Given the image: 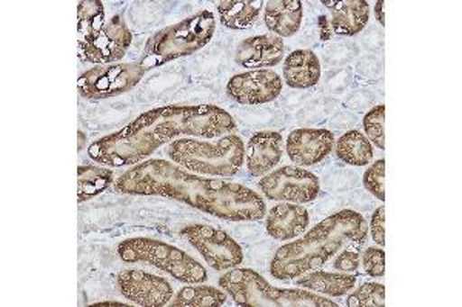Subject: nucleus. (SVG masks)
Segmentation results:
<instances>
[{"label": "nucleus", "instance_id": "19", "mask_svg": "<svg viewBox=\"0 0 462 307\" xmlns=\"http://www.w3.org/2000/svg\"><path fill=\"white\" fill-rule=\"evenodd\" d=\"M304 17L300 0H270L265 4V25L276 36L290 37L298 32Z\"/></svg>", "mask_w": 462, "mask_h": 307}, {"label": "nucleus", "instance_id": "24", "mask_svg": "<svg viewBox=\"0 0 462 307\" xmlns=\"http://www.w3.org/2000/svg\"><path fill=\"white\" fill-rule=\"evenodd\" d=\"M337 156L350 167H367L374 158V146L363 132L348 131L337 141Z\"/></svg>", "mask_w": 462, "mask_h": 307}, {"label": "nucleus", "instance_id": "15", "mask_svg": "<svg viewBox=\"0 0 462 307\" xmlns=\"http://www.w3.org/2000/svg\"><path fill=\"white\" fill-rule=\"evenodd\" d=\"M284 42L278 36L250 37L236 50V62L244 68L265 69L276 67L284 59Z\"/></svg>", "mask_w": 462, "mask_h": 307}, {"label": "nucleus", "instance_id": "20", "mask_svg": "<svg viewBox=\"0 0 462 307\" xmlns=\"http://www.w3.org/2000/svg\"><path fill=\"white\" fill-rule=\"evenodd\" d=\"M319 59L310 50H298L285 59L284 80L290 88H311L319 82Z\"/></svg>", "mask_w": 462, "mask_h": 307}, {"label": "nucleus", "instance_id": "22", "mask_svg": "<svg viewBox=\"0 0 462 307\" xmlns=\"http://www.w3.org/2000/svg\"><path fill=\"white\" fill-rule=\"evenodd\" d=\"M217 13L221 17L222 25L241 32L252 26L258 19L259 13L263 10V2L261 0H226L217 4Z\"/></svg>", "mask_w": 462, "mask_h": 307}, {"label": "nucleus", "instance_id": "34", "mask_svg": "<svg viewBox=\"0 0 462 307\" xmlns=\"http://www.w3.org/2000/svg\"><path fill=\"white\" fill-rule=\"evenodd\" d=\"M96 306H126V304L119 302H96Z\"/></svg>", "mask_w": 462, "mask_h": 307}, {"label": "nucleus", "instance_id": "31", "mask_svg": "<svg viewBox=\"0 0 462 307\" xmlns=\"http://www.w3.org/2000/svg\"><path fill=\"white\" fill-rule=\"evenodd\" d=\"M370 230H372L374 243H378L381 248L385 246V208L383 206L376 209L374 215H372Z\"/></svg>", "mask_w": 462, "mask_h": 307}, {"label": "nucleus", "instance_id": "21", "mask_svg": "<svg viewBox=\"0 0 462 307\" xmlns=\"http://www.w3.org/2000/svg\"><path fill=\"white\" fill-rule=\"evenodd\" d=\"M296 284L309 291L330 295V297H342L356 286V276L346 274H333L326 271L307 272L304 275L294 278Z\"/></svg>", "mask_w": 462, "mask_h": 307}, {"label": "nucleus", "instance_id": "6", "mask_svg": "<svg viewBox=\"0 0 462 307\" xmlns=\"http://www.w3.org/2000/svg\"><path fill=\"white\" fill-rule=\"evenodd\" d=\"M215 30V14L211 11H200L195 16L156 32L148 41L139 65L150 71L176 59L191 56L210 42Z\"/></svg>", "mask_w": 462, "mask_h": 307}, {"label": "nucleus", "instance_id": "28", "mask_svg": "<svg viewBox=\"0 0 462 307\" xmlns=\"http://www.w3.org/2000/svg\"><path fill=\"white\" fill-rule=\"evenodd\" d=\"M363 125L370 143L379 149H385V106L378 104L374 110L368 111Z\"/></svg>", "mask_w": 462, "mask_h": 307}, {"label": "nucleus", "instance_id": "29", "mask_svg": "<svg viewBox=\"0 0 462 307\" xmlns=\"http://www.w3.org/2000/svg\"><path fill=\"white\" fill-rule=\"evenodd\" d=\"M364 186L381 202L385 200V160L381 158L364 174Z\"/></svg>", "mask_w": 462, "mask_h": 307}, {"label": "nucleus", "instance_id": "8", "mask_svg": "<svg viewBox=\"0 0 462 307\" xmlns=\"http://www.w3.org/2000/svg\"><path fill=\"white\" fill-rule=\"evenodd\" d=\"M145 73L147 71L139 63L96 65L95 68L80 74L78 89L85 99H108L132 91Z\"/></svg>", "mask_w": 462, "mask_h": 307}, {"label": "nucleus", "instance_id": "32", "mask_svg": "<svg viewBox=\"0 0 462 307\" xmlns=\"http://www.w3.org/2000/svg\"><path fill=\"white\" fill-rule=\"evenodd\" d=\"M335 269L339 272H356L359 267V250L346 249L335 261Z\"/></svg>", "mask_w": 462, "mask_h": 307}, {"label": "nucleus", "instance_id": "7", "mask_svg": "<svg viewBox=\"0 0 462 307\" xmlns=\"http://www.w3.org/2000/svg\"><path fill=\"white\" fill-rule=\"evenodd\" d=\"M117 254L125 263H145L152 267H158L170 276H173L174 280L187 284H200L208 278V274L199 261L195 260L184 250L163 243L161 239L143 237L124 239L121 245L117 246Z\"/></svg>", "mask_w": 462, "mask_h": 307}, {"label": "nucleus", "instance_id": "10", "mask_svg": "<svg viewBox=\"0 0 462 307\" xmlns=\"http://www.w3.org/2000/svg\"><path fill=\"white\" fill-rule=\"evenodd\" d=\"M259 189L268 200L282 203H310L320 191L319 178L302 167H282L259 182Z\"/></svg>", "mask_w": 462, "mask_h": 307}, {"label": "nucleus", "instance_id": "23", "mask_svg": "<svg viewBox=\"0 0 462 307\" xmlns=\"http://www.w3.org/2000/svg\"><path fill=\"white\" fill-rule=\"evenodd\" d=\"M79 26H78V47L79 51L99 36L106 25V8L99 0L79 2Z\"/></svg>", "mask_w": 462, "mask_h": 307}, {"label": "nucleus", "instance_id": "14", "mask_svg": "<svg viewBox=\"0 0 462 307\" xmlns=\"http://www.w3.org/2000/svg\"><path fill=\"white\" fill-rule=\"evenodd\" d=\"M335 145V136L328 130L300 128L294 130L287 139V154L298 167H313L322 162Z\"/></svg>", "mask_w": 462, "mask_h": 307}, {"label": "nucleus", "instance_id": "18", "mask_svg": "<svg viewBox=\"0 0 462 307\" xmlns=\"http://www.w3.org/2000/svg\"><path fill=\"white\" fill-rule=\"evenodd\" d=\"M331 13V28L339 36H355L363 32L370 17V6L364 0H324Z\"/></svg>", "mask_w": 462, "mask_h": 307}, {"label": "nucleus", "instance_id": "17", "mask_svg": "<svg viewBox=\"0 0 462 307\" xmlns=\"http://www.w3.org/2000/svg\"><path fill=\"white\" fill-rule=\"evenodd\" d=\"M310 224L309 211L294 203L276 204L270 209L265 221L267 234L274 239H293L304 234Z\"/></svg>", "mask_w": 462, "mask_h": 307}, {"label": "nucleus", "instance_id": "2", "mask_svg": "<svg viewBox=\"0 0 462 307\" xmlns=\"http://www.w3.org/2000/svg\"><path fill=\"white\" fill-rule=\"evenodd\" d=\"M115 189L130 195L171 198L230 221H256L267 215L265 203L256 191L239 183L198 177L162 158L134 165L117 178Z\"/></svg>", "mask_w": 462, "mask_h": 307}, {"label": "nucleus", "instance_id": "33", "mask_svg": "<svg viewBox=\"0 0 462 307\" xmlns=\"http://www.w3.org/2000/svg\"><path fill=\"white\" fill-rule=\"evenodd\" d=\"M385 5L387 4L383 0H379V2H376V5H374V16H376L379 23L383 26H385Z\"/></svg>", "mask_w": 462, "mask_h": 307}, {"label": "nucleus", "instance_id": "16", "mask_svg": "<svg viewBox=\"0 0 462 307\" xmlns=\"http://www.w3.org/2000/svg\"><path fill=\"white\" fill-rule=\"evenodd\" d=\"M282 158V136L274 131L258 132L245 146V163L253 177L272 171Z\"/></svg>", "mask_w": 462, "mask_h": 307}, {"label": "nucleus", "instance_id": "1", "mask_svg": "<svg viewBox=\"0 0 462 307\" xmlns=\"http://www.w3.org/2000/svg\"><path fill=\"white\" fill-rule=\"evenodd\" d=\"M235 130L233 117L216 104H171L147 111L121 131L96 140L88 156L106 167H134L167 141L184 136L215 139Z\"/></svg>", "mask_w": 462, "mask_h": 307}, {"label": "nucleus", "instance_id": "11", "mask_svg": "<svg viewBox=\"0 0 462 307\" xmlns=\"http://www.w3.org/2000/svg\"><path fill=\"white\" fill-rule=\"evenodd\" d=\"M122 295L143 307L167 306L173 300V286L162 276L141 269H126L117 275Z\"/></svg>", "mask_w": 462, "mask_h": 307}, {"label": "nucleus", "instance_id": "12", "mask_svg": "<svg viewBox=\"0 0 462 307\" xmlns=\"http://www.w3.org/2000/svg\"><path fill=\"white\" fill-rule=\"evenodd\" d=\"M282 80L270 69H252L236 74L226 84V95L239 104H263L278 99Z\"/></svg>", "mask_w": 462, "mask_h": 307}, {"label": "nucleus", "instance_id": "9", "mask_svg": "<svg viewBox=\"0 0 462 307\" xmlns=\"http://www.w3.org/2000/svg\"><path fill=\"white\" fill-rule=\"evenodd\" d=\"M180 237L187 239L215 271H228L244 263L241 246L219 228L210 224H189L180 230Z\"/></svg>", "mask_w": 462, "mask_h": 307}, {"label": "nucleus", "instance_id": "5", "mask_svg": "<svg viewBox=\"0 0 462 307\" xmlns=\"http://www.w3.org/2000/svg\"><path fill=\"white\" fill-rule=\"evenodd\" d=\"M170 158L193 174L211 177H233L244 167L245 146L237 136L228 134L216 141L178 139L167 149Z\"/></svg>", "mask_w": 462, "mask_h": 307}, {"label": "nucleus", "instance_id": "27", "mask_svg": "<svg viewBox=\"0 0 462 307\" xmlns=\"http://www.w3.org/2000/svg\"><path fill=\"white\" fill-rule=\"evenodd\" d=\"M348 307L385 306V287L379 283H364L363 286L346 298Z\"/></svg>", "mask_w": 462, "mask_h": 307}, {"label": "nucleus", "instance_id": "4", "mask_svg": "<svg viewBox=\"0 0 462 307\" xmlns=\"http://www.w3.org/2000/svg\"><path fill=\"white\" fill-rule=\"evenodd\" d=\"M219 286L226 289L242 307H337V302L319 297L305 289H282L253 269H231L221 276Z\"/></svg>", "mask_w": 462, "mask_h": 307}, {"label": "nucleus", "instance_id": "3", "mask_svg": "<svg viewBox=\"0 0 462 307\" xmlns=\"http://www.w3.org/2000/svg\"><path fill=\"white\" fill-rule=\"evenodd\" d=\"M367 221L361 213L344 209L322 220L305 237L281 246L270 263V274L279 282L294 280L326 265L346 246L367 239Z\"/></svg>", "mask_w": 462, "mask_h": 307}, {"label": "nucleus", "instance_id": "25", "mask_svg": "<svg viewBox=\"0 0 462 307\" xmlns=\"http://www.w3.org/2000/svg\"><path fill=\"white\" fill-rule=\"evenodd\" d=\"M115 178V174L108 167H79L78 169V200L79 203L88 202L91 198L104 193Z\"/></svg>", "mask_w": 462, "mask_h": 307}, {"label": "nucleus", "instance_id": "13", "mask_svg": "<svg viewBox=\"0 0 462 307\" xmlns=\"http://www.w3.org/2000/svg\"><path fill=\"white\" fill-rule=\"evenodd\" d=\"M132 42L133 34L121 16H115L104 26L99 36L79 51V58L95 65H113L125 56Z\"/></svg>", "mask_w": 462, "mask_h": 307}, {"label": "nucleus", "instance_id": "26", "mask_svg": "<svg viewBox=\"0 0 462 307\" xmlns=\"http://www.w3.org/2000/svg\"><path fill=\"white\" fill-rule=\"evenodd\" d=\"M226 302V292L213 286H187L171 300L173 307H219Z\"/></svg>", "mask_w": 462, "mask_h": 307}, {"label": "nucleus", "instance_id": "30", "mask_svg": "<svg viewBox=\"0 0 462 307\" xmlns=\"http://www.w3.org/2000/svg\"><path fill=\"white\" fill-rule=\"evenodd\" d=\"M364 269L367 275L378 278L385 274V252L379 248H367L364 250Z\"/></svg>", "mask_w": 462, "mask_h": 307}]
</instances>
